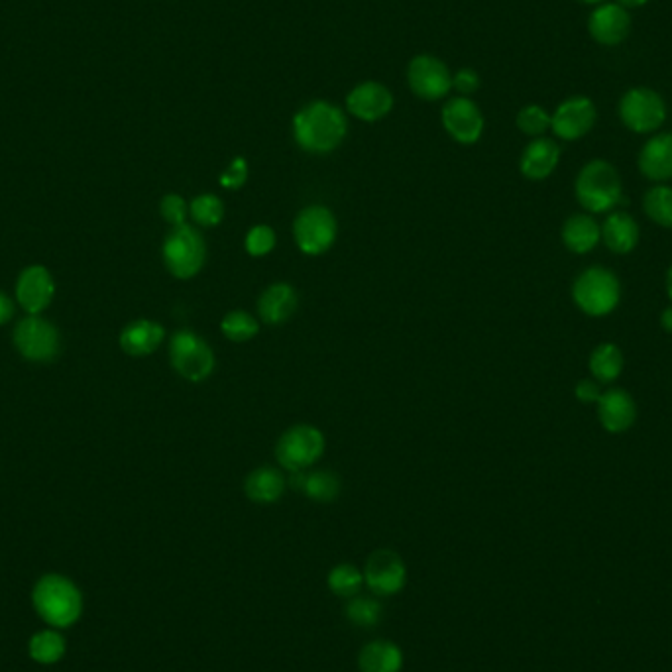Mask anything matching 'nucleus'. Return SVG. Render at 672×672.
Instances as JSON below:
<instances>
[{
  "instance_id": "1",
  "label": "nucleus",
  "mask_w": 672,
  "mask_h": 672,
  "mask_svg": "<svg viewBox=\"0 0 672 672\" xmlns=\"http://www.w3.org/2000/svg\"><path fill=\"white\" fill-rule=\"evenodd\" d=\"M295 144L313 156H327L340 148L348 134L346 112L329 101H311L295 112L291 122Z\"/></svg>"
},
{
  "instance_id": "2",
  "label": "nucleus",
  "mask_w": 672,
  "mask_h": 672,
  "mask_svg": "<svg viewBox=\"0 0 672 672\" xmlns=\"http://www.w3.org/2000/svg\"><path fill=\"white\" fill-rule=\"evenodd\" d=\"M32 602L38 616L59 629L73 625L83 612V596L79 588L59 574H46L36 582Z\"/></svg>"
},
{
  "instance_id": "3",
  "label": "nucleus",
  "mask_w": 672,
  "mask_h": 672,
  "mask_svg": "<svg viewBox=\"0 0 672 672\" xmlns=\"http://www.w3.org/2000/svg\"><path fill=\"white\" fill-rule=\"evenodd\" d=\"M574 193L584 211L608 213L621 201V177L610 162L592 160L580 169Z\"/></svg>"
},
{
  "instance_id": "4",
  "label": "nucleus",
  "mask_w": 672,
  "mask_h": 672,
  "mask_svg": "<svg viewBox=\"0 0 672 672\" xmlns=\"http://www.w3.org/2000/svg\"><path fill=\"white\" fill-rule=\"evenodd\" d=\"M164 264L175 280H193L207 262V244L199 228L191 224L171 226L162 248Z\"/></svg>"
},
{
  "instance_id": "5",
  "label": "nucleus",
  "mask_w": 672,
  "mask_h": 672,
  "mask_svg": "<svg viewBox=\"0 0 672 672\" xmlns=\"http://www.w3.org/2000/svg\"><path fill=\"white\" fill-rule=\"evenodd\" d=\"M325 447L327 439L319 427L297 423L281 433L274 454L283 470L295 474L315 466L323 458Z\"/></svg>"
},
{
  "instance_id": "6",
  "label": "nucleus",
  "mask_w": 672,
  "mask_h": 672,
  "mask_svg": "<svg viewBox=\"0 0 672 672\" xmlns=\"http://www.w3.org/2000/svg\"><path fill=\"white\" fill-rule=\"evenodd\" d=\"M572 299L582 313L590 317H606L619 305L621 285L612 270L592 266L574 281Z\"/></svg>"
},
{
  "instance_id": "7",
  "label": "nucleus",
  "mask_w": 672,
  "mask_h": 672,
  "mask_svg": "<svg viewBox=\"0 0 672 672\" xmlns=\"http://www.w3.org/2000/svg\"><path fill=\"white\" fill-rule=\"evenodd\" d=\"M173 370L191 384H201L215 372L217 358L211 344L193 331H177L169 340Z\"/></svg>"
},
{
  "instance_id": "8",
  "label": "nucleus",
  "mask_w": 672,
  "mask_h": 672,
  "mask_svg": "<svg viewBox=\"0 0 672 672\" xmlns=\"http://www.w3.org/2000/svg\"><path fill=\"white\" fill-rule=\"evenodd\" d=\"M621 124L635 134H653L667 120V103L651 87L627 89L617 105Z\"/></svg>"
},
{
  "instance_id": "9",
  "label": "nucleus",
  "mask_w": 672,
  "mask_h": 672,
  "mask_svg": "<svg viewBox=\"0 0 672 672\" xmlns=\"http://www.w3.org/2000/svg\"><path fill=\"white\" fill-rule=\"evenodd\" d=\"M336 234L335 213L325 205H309L301 209L293 221V240L305 256L327 254L335 246Z\"/></svg>"
},
{
  "instance_id": "10",
  "label": "nucleus",
  "mask_w": 672,
  "mask_h": 672,
  "mask_svg": "<svg viewBox=\"0 0 672 672\" xmlns=\"http://www.w3.org/2000/svg\"><path fill=\"white\" fill-rule=\"evenodd\" d=\"M407 83L415 97L423 101H441L452 91V73L443 59L421 54L407 65Z\"/></svg>"
},
{
  "instance_id": "11",
  "label": "nucleus",
  "mask_w": 672,
  "mask_h": 672,
  "mask_svg": "<svg viewBox=\"0 0 672 672\" xmlns=\"http://www.w3.org/2000/svg\"><path fill=\"white\" fill-rule=\"evenodd\" d=\"M441 122L448 136L462 146L476 144L486 128V120L480 107L470 97L460 95L448 99L443 105Z\"/></svg>"
},
{
  "instance_id": "12",
  "label": "nucleus",
  "mask_w": 672,
  "mask_h": 672,
  "mask_svg": "<svg viewBox=\"0 0 672 672\" xmlns=\"http://www.w3.org/2000/svg\"><path fill=\"white\" fill-rule=\"evenodd\" d=\"M14 344L26 360L50 362L59 354V333L52 323L34 315L16 325Z\"/></svg>"
},
{
  "instance_id": "13",
  "label": "nucleus",
  "mask_w": 672,
  "mask_h": 672,
  "mask_svg": "<svg viewBox=\"0 0 672 672\" xmlns=\"http://www.w3.org/2000/svg\"><path fill=\"white\" fill-rule=\"evenodd\" d=\"M598 111L590 97L574 95L560 103L551 114V130L564 142H576L584 138L596 124Z\"/></svg>"
},
{
  "instance_id": "14",
  "label": "nucleus",
  "mask_w": 672,
  "mask_h": 672,
  "mask_svg": "<svg viewBox=\"0 0 672 672\" xmlns=\"http://www.w3.org/2000/svg\"><path fill=\"white\" fill-rule=\"evenodd\" d=\"M588 34L596 44L604 48L621 46L631 34L629 10L619 6L617 2L608 0L594 6V10L588 16Z\"/></svg>"
},
{
  "instance_id": "15",
  "label": "nucleus",
  "mask_w": 672,
  "mask_h": 672,
  "mask_svg": "<svg viewBox=\"0 0 672 672\" xmlns=\"http://www.w3.org/2000/svg\"><path fill=\"white\" fill-rule=\"evenodd\" d=\"M407 580L403 559L392 549L374 551L364 566V582L376 596L397 594Z\"/></svg>"
},
{
  "instance_id": "16",
  "label": "nucleus",
  "mask_w": 672,
  "mask_h": 672,
  "mask_svg": "<svg viewBox=\"0 0 672 672\" xmlns=\"http://www.w3.org/2000/svg\"><path fill=\"white\" fill-rule=\"evenodd\" d=\"M393 109V93L380 81H362L346 95V111L362 122H378Z\"/></svg>"
},
{
  "instance_id": "17",
  "label": "nucleus",
  "mask_w": 672,
  "mask_h": 672,
  "mask_svg": "<svg viewBox=\"0 0 672 672\" xmlns=\"http://www.w3.org/2000/svg\"><path fill=\"white\" fill-rule=\"evenodd\" d=\"M56 295V283L52 274L42 266L26 268L16 283L18 305L30 315H38L50 307Z\"/></svg>"
},
{
  "instance_id": "18",
  "label": "nucleus",
  "mask_w": 672,
  "mask_h": 672,
  "mask_svg": "<svg viewBox=\"0 0 672 672\" xmlns=\"http://www.w3.org/2000/svg\"><path fill=\"white\" fill-rule=\"evenodd\" d=\"M299 295L291 283L276 281L258 297V319L268 327L285 325L297 311Z\"/></svg>"
},
{
  "instance_id": "19",
  "label": "nucleus",
  "mask_w": 672,
  "mask_h": 672,
  "mask_svg": "<svg viewBox=\"0 0 672 672\" xmlns=\"http://www.w3.org/2000/svg\"><path fill=\"white\" fill-rule=\"evenodd\" d=\"M598 419L612 435L629 431L637 419V405L631 393L619 388L602 393L598 399Z\"/></svg>"
},
{
  "instance_id": "20",
  "label": "nucleus",
  "mask_w": 672,
  "mask_h": 672,
  "mask_svg": "<svg viewBox=\"0 0 672 672\" xmlns=\"http://www.w3.org/2000/svg\"><path fill=\"white\" fill-rule=\"evenodd\" d=\"M639 171L653 183H667L672 179V132H659L651 136L637 160Z\"/></svg>"
},
{
  "instance_id": "21",
  "label": "nucleus",
  "mask_w": 672,
  "mask_h": 672,
  "mask_svg": "<svg viewBox=\"0 0 672 672\" xmlns=\"http://www.w3.org/2000/svg\"><path fill=\"white\" fill-rule=\"evenodd\" d=\"M560 162V146L547 138H533L521 158H519V171L523 177H527L529 181H543L549 175H553V171L557 169Z\"/></svg>"
},
{
  "instance_id": "22",
  "label": "nucleus",
  "mask_w": 672,
  "mask_h": 672,
  "mask_svg": "<svg viewBox=\"0 0 672 672\" xmlns=\"http://www.w3.org/2000/svg\"><path fill=\"white\" fill-rule=\"evenodd\" d=\"M166 338V329L150 319H138L120 333V348L130 356L154 354Z\"/></svg>"
},
{
  "instance_id": "23",
  "label": "nucleus",
  "mask_w": 672,
  "mask_h": 672,
  "mask_svg": "<svg viewBox=\"0 0 672 672\" xmlns=\"http://www.w3.org/2000/svg\"><path fill=\"white\" fill-rule=\"evenodd\" d=\"M285 488L287 480L281 470L274 466H260L252 470L244 480V494L254 504L270 505L280 502Z\"/></svg>"
},
{
  "instance_id": "24",
  "label": "nucleus",
  "mask_w": 672,
  "mask_h": 672,
  "mask_svg": "<svg viewBox=\"0 0 672 672\" xmlns=\"http://www.w3.org/2000/svg\"><path fill=\"white\" fill-rule=\"evenodd\" d=\"M600 230H602V240L606 248L616 254H629L631 250H635L641 238L639 224L631 215L623 211L612 213L606 219V223L600 226Z\"/></svg>"
},
{
  "instance_id": "25",
  "label": "nucleus",
  "mask_w": 672,
  "mask_h": 672,
  "mask_svg": "<svg viewBox=\"0 0 672 672\" xmlns=\"http://www.w3.org/2000/svg\"><path fill=\"white\" fill-rule=\"evenodd\" d=\"M291 482L299 488L309 500L317 504H331L340 496L342 484L340 478L331 470H315V472H295L291 474Z\"/></svg>"
},
{
  "instance_id": "26",
  "label": "nucleus",
  "mask_w": 672,
  "mask_h": 672,
  "mask_svg": "<svg viewBox=\"0 0 672 672\" xmlns=\"http://www.w3.org/2000/svg\"><path fill=\"white\" fill-rule=\"evenodd\" d=\"M602 238L600 224L590 215H572L562 226V242L574 254H588Z\"/></svg>"
},
{
  "instance_id": "27",
  "label": "nucleus",
  "mask_w": 672,
  "mask_h": 672,
  "mask_svg": "<svg viewBox=\"0 0 672 672\" xmlns=\"http://www.w3.org/2000/svg\"><path fill=\"white\" fill-rule=\"evenodd\" d=\"M362 672H399L403 667V653L392 641H372L358 657Z\"/></svg>"
},
{
  "instance_id": "28",
  "label": "nucleus",
  "mask_w": 672,
  "mask_h": 672,
  "mask_svg": "<svg viewBox=\"0 0 672 672\" xmlns=\"http://www.w3.org/2000/svg\"><path fill=\"white\" fill-rule=\"evenodd\" d=\"M625 358L614 342H604L590 354V374L598 384H612L621 376Z\"/></svg>"
},
{
  "instance_id": "29",
  "label": "nucleus",
  "mask_w": 672,
  "mask_h": 672,
  "mask_svg": "<svg viewBox=\"0 0 672 672\" xmlns=\"http://www.w3.org/2000/svg\"><path fill=\"white\" fill-rule=\"evenodd\" d=\"M28 653L38 665H56L65 655V639L54 629L40 631L30 639Z\"/></svg>"
},
{
  "instance_id": "30",
  "label": "nucleus",
  "mask_w": 672,
  "mask_h": 672,
  "mask_svg": "<svg viewBox=\"0 0 672 672\" xmlns=\"http://www.w3.org/2000/svg\"><path fill=\"white\" fill-rule=\"evenodd\" d=\"M221 333L226 340L236 342V344L250 342L260 333V321L248 311L234 309V311H228L221 319Z\"/></svg>"
},
{
  "instance_id": "31",
  "label": "nucleus",
  "mask_w": 672,
  "mask_h": 672,
  "mask_svg": "<svg viewBox=\"0 0 672 672\" xmlns=\"http://www.w3.org/2000/svg\"><path fill=\"white\" fill-rule=\"evenodd\" d=\"M226 215L223 199L215 193H201L189 203V219L201 228H215Z\"/></svg>"
},
{
  "instance_id": "32",
  "label": "nucleus",
  "mask_w": 672,
  "mask_h": 672,
  "mask_svg": "<svg viewBox=\"0 0 672 672\" xmlns=\"http://www.w3.org/2000/svg\"><path fill=\"white\" fill-rule=\"evenodd\" d=\"M643 209L653 223L672 228V187L659 183L643 197Z\"/></svg>"
},
{
  "instance_id": "33",
  "label": "nucleus",
  "mask_w": 672,
  "mask_h": 672,
  "mask_svg": "<svg viewBox=\"0 0 672 672\" xmlns=\"http://www.w3.org/2000/svg\"><path fill=\"white\" fill-rule=\"evenodd\" d=\"M364 584V572H360L354 564H338L329 574V588L336 596L354 598Z\"/></svg>"
},
{
  "instance_id": "34",
  "label": "nucleus",
  "mask_w": 672,
  "mask_h": 672,
  "mask_svg": "<svg viewBox=\"0 0 672 672\" xmlns=\"http://www.w3.org/2000/svg\"><path fill=\"white\" fill-rule=\"evenodd\" d=\"M517 128L531 138H541L551 130V114L541 105H527L515 116Z\"/></svg>"
},
{
  "instance_id": "35",
  "label": "nucleus",
  "mask_w": 672,
  "mask_h": 672,
  "mask_svg": "<svg viewBox=\"0 0 672 672\" xmlns=\"http://www.w3.org/2000/svg\"><path fill=\"white\" fill-rule=\"evenodd\" d=\"M278 244V234L270 224H254L244 236V248L252 258L268 256Z\"/></svg>"
},
{
  "instance_id": "36",
  "label": "nucleus",
  "mask_w": 672,
  "mask_h": 672,
  "mask_svg": "<svg viewBox=\"0 0 672 672\" xmlns=\"http://www.w3.org/2000/svg\"><path fill=\"white\" fill-rule=\"evenodd\" d=\"M346 617L360 627H374L382 619V608L372 598L354 596L346 606Z\"/></svg>"
},
{
  "instance_id": "37",
  "label": "nucleus",
  "mask_w": 672,
  "mask_h": 672,
  "mask_svg": "<svg viewBox=\"0 0 672 672\" xmlns=\"http://www.w3.org/2000/svg\"><path fill=\"white\" fill-rule=\"evenodd\" d=\"M160 213H162L164 221L171 224V226L187 224V219H189V203L181 195H177V193H168L160 201Z\"/></svg>"
},
{
  "instance_id": "38",
  "label": "nucleus",
  "mask_w": 672,
  "mask_h": 672,
  "mask_svg": "<svg viewBox=\"0 0 672 672\" xmlns=\"http://www.w3.org/2000/svg\"><path fill=\"white\" fill-rule=\"evenodd\" d=\"M248 175H250V168H248L246 158L238 156V158H234V160L226 166L223 173H221L219 183H221V187L228 189V191H236V189H240V187L246 185Z\"/></svg>"
},
{
  "instance_id": "39",
  "label": "nucleus",
  "mask_w": 672,
  "mask_h": 672,
  "mask_svg": "<svg viewBox=\"0 0 672 672\" xmlns=\"http://www.w3.org/2000/svg\"><path fill=\"white\" fill-rule=\"evenodd\" d=\"M452 89L460 95V97H470L480 89V75L478 71L464 67L458 69L456 73H452Z\"/></svg>"
},
{
  "instance_id": "40",
  "label": "nucleus",
  "mask_w": 672,
  "mask_h": 672,
  "mask_svg": "<svg viewBox=\"0 0 672 672\" xmlns=\"http://www.w3.org/2000/svg\"><path fill=\"white\" fill-rule=\"evenodd\" d=\"M574 393H576V399L582 401V403H598L600 399V386L596 380H582L576 384L574 388Z\"/></svg>"
},
{
  "instance_id": "41",
  "label": "nucleus",
  "mask_w": 672,
  "mask_h": 672,
  "mask_svg": "<svg viewBox=\"0 0 672 672\" xmlns=\"http://www.w3.org/2000/svg\"><path fill=\"white\" fill-rule=\"evenodd\" d=\"M14 315V303L10 301L8 295L0 291V325H6Z\"/></svg>"
},
{
  "instance_id": "42",
  "label": "nucleus",
  "mask_w": 672,
  "mask_h": 672,
  "mask_svg": "<svg viewBox=\"0 0 672 672\" xmlns=\"http://www.w3.org/2000/svg\"><path fill=\"white\" fill-rule=\"evenodd\" d=\"M661 325H663V329H665L667 333H671L672 335V305L663 311V315H661Z\"/></svg>"
},
{
  "instance_id": "43",
  "label": "nucleus",
  "mask_w": 672,
  "mask_h": 672,
  "mask_svg": "<svg viewBox=\"0 0 672 672\" xmlns=\"http://www.w3.org/2000/svg\"><path fill=\"white\" fill-rule=\"evenodd\" d=\"M614 2H617L619 6H623V8H627V10H633V8L645 6L649 0H614Z\"/></svg>"
},
{
  "instance_id": "44",
  "label": "nucleus",
  "mask_w": 672,
  "mask_h": 672,
  "mask_svg": "<svg viewBox=\"0 0 672 672\" xmlns=\"http://www.w3.org/2000/svg\"><path fill=\"white\" fill-rule=\"evenodd\" d=\"M667 293H669V297H671L672 301V266L671 270H669V274H667Z\"/></svg>"
},
{
  "instance_id": "45",
  "label": "nucleus",
  "mask_w": 672,
  "mask_h": 672,
  "mask_svg": "<svg viewBox=\"0 0 672 672\" xmlns=\"http://www.w3.org/2000/svg\"><path fill=\"white\" fill-rule=\"evenodd\" d=\"M578 2H582V4H590V6H598V4H602V2H606V0H578Z\"/></svg>"
}]
</instances>
